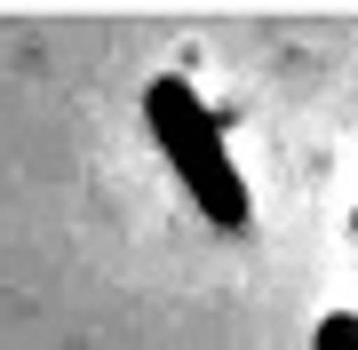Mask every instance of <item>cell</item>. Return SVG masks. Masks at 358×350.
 <instances>
[{"mask_svg": "<svg viewBox=\"0 0 358 350\" xmlns=\"http://www.w3.org/2000/svg\"><path fill=\"white\" fill-rule=\"evenodd\" d=\"M143 128H152V143L167 152L176 183L192 191V207H199L207 223H247V175H239V159H231L215 112L199 104L192 80L159 72L152 88H143Z\"/></svg>", "mask_w": 358, "mask_h": 350, "instance_id": "obj_1", "label": "cell"}, {"mask_svg": "<svg viewBox=\"0 0 358 350\" xmlns=\"http://www.w3.org/2000/svg\"><path fill=\"white\" fill-rule=\"evenodd\" d=\"M319 350H358V319H350V311L319 319Z\"/></svg>", "mask_w": 358, "mask_h": 350, "instance_id": "obj_2", "label": "cell"}]
</instances>
